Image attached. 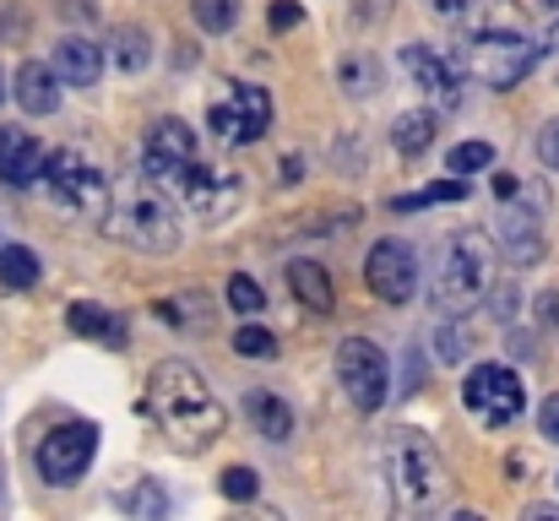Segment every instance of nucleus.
I'll use <instances>...</instances> for the list:
<instances>
[{
    "label": "nucleus",
    "mask_w": 559,
    "mask_h": 521,
    "mask_svg": "<svg viewBox=\"0 0 559 521\" xmlns=\"http://www.w3.org/2000/svg\"><path fill=\"white\" fill-rule=\"evenodd\" d=\"M55 82H60L55 66L27 60V66L16 71V87H11V93H16V104H22L27 115H55V109H60V87H55Z\"/></svg>",
    "instance_id": "obj_17"
},
{
    "label": "nucleus",
    "mask_w": 559,
    "mask_h": 521,
    "mask_svg": "<svg viewBox=\"0 0 559 521\" xmlns=\"http://www.w3.org/2000/svg\"><path fill=\"white\" fill-rule=\"evenodd\" d=\"M544 5H549V11H559V0H544Z\"/></svg>",
    "instance_id": "obj_41"
},
{
    "label": "nucleus",
    "mask_w": 559,
    "mask_h": 521,
    "mask_svg": "<svg viewBox=\"0 0 559 521\" xmlns=\"http://www.w3.org/2000/svg\"><path fill=\"white\" fill-rule=\"evenodd\" d=\"M158 185H169V196L180 201V212L201 217V223H223V217H234V212H239V201H245L239 174L206 169L201 158H190V164H180L175 174H164Z\"/></svg>",
    "instance_id": "obj_5"
},
{
    "label": "nucleus",
    "mask_w": 559,
    "mask_h": 521,
    "mask_svg": "<svg viewBox=\"0 0 559 521\" xmlns=\"http://www.w3.org/2000/svg\"><path fill=\"white\" fill-rule=\"evenodd\" d=\"M234 353H239V358H272V353H277V338L261 332V327H245V332H234Z\"/></svg>",
    "instance_id": "obj_31"
},
{
    "label": "nucleus",
    "mask_w": 559,
    "mask_h": 521,
    "mask_svg": "<svg viewBox=\"0 0 559 521\" xmlns=\"http://www.w3.org/2000/svg\"><path fill=\"white\" fill-rule=\"evenodd\" d=\"M93 457H98V424H87V418L55 424V429L38 440V451H33L38 478H49V484H76V478L93 467Z\"/></svg>",
    "instance_id": "obj_9"
},
{
    "label": "nucleus",
    "mask_w": 559,
    "mask_h": 521,
    "mask_svg": "<svg viewBox=\"0 0 559 521\" xmlns=\"http://www.w3.org/2000/svg\"><path fill=\"white\" fill-rule=\"evenodd\" d=\"M44 185H49V201L66 206V212H76V217H104L109 212V174L98 169L93 158H82L76 147L49 153Z\"/></svg>",
    "instance_id": "obj_6"
},
{
    "label": "nucleus",
    "mask_w": 559,
    "mask_h": 521,
    "mask_svg": "<svg viewBox=\"0 0 559 521\" xmlns=\"http://www.w3.org/2000/svg\"><path fill=\"white\" fill-rule=\"evenodd\" d=\"M38 283V256L27 245H0V288H33Z\"/></svg>",
    "instance_id": "obj_25"
},
{
    "label": "nucleus",
    "mask_w": 559,
    "mask_h": 521,
    "mask_svg": "<svg viewBox=\"0 0 559 521\" xmlns=\"http://www.w3.org/2000/svg\"><path fill=\"white\" fill-rule=\"evenodd\" d=\"M272 27H299V5L294 0H277L272 5Z\"/></svg>",
    "instance_id": "obj_36"
},
{
    "label": "nucleus",
    "mask_w": 559,
    "mask_h": 521,
    "mask_svg": "<svg viewBox=\"0 0 559 521\" xmlns=\"http://www.w3.org/2000/svg\"><path fill=\"white\" fill-rule=\"evenodd\" d=\"M44 164H49V153L27 137V131H0V185H11V190H22V185H33V179H44Z\"/></svg>",
    "instance_id": "obj_15"
},
{
    "label": "nucleus",
    "mask_w": 559,
    "mask_h": 521,
    "mask_svg": "<svg viewBox=\"0 0 559 521\" xmlns=\"http://www.w3.org/2000/svg\"><path fill=\"white\" fill-rule=\"evenodd\" d=\"M217 489H223V500H255L261 478H255V467H228Z\"/></svg>",
    "instance_id": "obj_32"
},
{
    "label": "nucleus",
    "mask_w": 559,
    "mask_h": 521,
    "mask_svg": "<svg viewBox=\"0 0 559 521\" xmlns=\"http://www.w3.org/2000/svg\"><path fill=\"white\" fill-rule=\"evenodd\" d=\"M288 288H294V299H299L305 310H316V316H332V310H337V288H332V277H326L321 261H288Z\"/></svg>",
    "instance_id": "obj_19"
},
{
    "label": "nucleus",
    "mask_w": 559,
    "mask_h": 521,
    "mask_svg": "<svg viewBox=\"0 0 559 521\" xmlns=\"http://www.w3.org/2000/svg\"><path fill=\"white\" fill-rule=\"evenodd\" d=\"M71 332L76 338H93V343L104 347H126V321L115 316V310H104V305H71Z\"/></svg>",
    "instance_id": "obj_21"
},
{
    "label": "nucleus",
    "mask_w": 559,
    "mask_h": 521,
    "mask_svg": "<svg viewBox=\"0 0 559 521\" xmlns=\"http://www.w3.org/2000/svg\"><path fill=\"white\" fill-rule=\"evenodd\" d=\"M489 164H495V147L489 142H456L445 153V169L451 174H473V169H489Z\"/></svg>",
    "instance_id": "obj_29"
},
{
    "label": "nucleus",
    "mask_w": 559,
    "mask_h": 521,
    "mask_svg": "<svg viewBox=\"0 0 559 521\" xmlns=\"http://www.w3.org/2000/svg\"><path fill=\"white\" fill-rule=\"evenodd\" d=\"M206 120H212V131H217L223 142L250 147V142H261V137L272 131V93L255 87V82H234L228 98H217Z\"/></svg>",
    "instance_id": "obj_11"
},
{
    "label": "nucleus",
    "mask_w": 559,
    "mask_h": 521,
    "mask_svg": "<svg viewBox=\"0 0 559 521\" xmlns=\"http://www.w3.org/2000/svg\"><path fill=\"white\" fill-rule=\"evenodd\" d=\"M538 429H544L549 446H559V391L555 396H544V407H538Z\"/></svg>",
    "instance_id": "obj_35"
},
{
    "label": "nucleus",
    "mask_w": 559,
    "mask_h": 521,
    "mask_svg": "<svg viewBox=\"0 0 559 521\" xmlns=\"http://www.w3.org/2000/svg\"><path fill=\"white\" fill-rule=\"evenodd\" d=\"M337 380H343V391L359 413H374L391 396V364L370 338H343L337 343Z\"/></svg>",
    "instance_id": "obj_10"
},
{
    "label": "nucleus",
    "mask_w": 559,
    "mask_h": 521,
    "mask_svg": "<svg viewBox=\"0 0 559 521\" xmlns=\"http://www.w3.org/2000/svg\"><path fill=\"white\" fill-rule=\"evenodd\" d=\"M511 353H516V358H533V353H538V338L516 332V338H511Z\"/></svg>",
    "instance_id": "obj_38"
},
{
    "label": "nucleus",
    "mask_w": 559,
    "mask_h": 521,
    "mask_svg": "<svg viewBox=\"0 0 559 521\" xmlns=\"http://www.w3.org/2000/svg\"><path fill=\"white\" fill-rule=\"evenodd\" d=\"M190 158H201V147H195V131H190L186 120H158L147 131V142H142V169L153 174V179L175 174Z\"/></svg>",
    "instance_id": "obj_14"
},
{
    "label": "nucleus",
    "mask_w": 559,
    "mask_h": 521,
    "mask_svg": "<svg viewBox=\"0 0 559 521\" xmlns=\"http://www.w3.org/2000/svg\"><path fill=\"white\" fill-rule=\"evenodd\" d=\"M435 131H440V115L435 109H407V115L391 120V147L402 158H418V153L435 147Z\"/></svg>",
    "instance_id": "obj_20"
},
{
    "label": "nucleus",
    "mask_w": 559,
    "mask_h": 521,
    "mask_svg": "<svg viewBox=\"0 0 559 521\" xmlns=\"http://www.w3.org/2000/svg\"><path fill=\"white\" fill-rule=\"evenodd\" d=\"M380 473H385L391 511L402 517H429L445 500V457L424 429H391L380 446Z\"/></svg>",
    "instance_id": "obj_2"
},
{
    "label": "nucleus",
    "mask_w": 559,
    "mask_h": 521,
    "mask_svg": "<svg viewBox=\"0 0 559 521\" xmlns=\"http://www.w3.org/2000/svg\"><path fill=\"white\" fill-rule=\"evenodd\" d=\"M0 98H5V76H0Z\"/></svg>",
    "instance_id": "obj_42"
},
{
    "label": "nucleus",
    "mask_w": 559,
    "mask_h": 521,
    "mask_svg": "<svg viewBox=\"0 0 559 521\" xmlns=\"http://www.w3.org/2000/svg\"><path fill=\"white\" fill-rule=\"evenodd\" d=\"M223 299H228V310H234V316H261V310H266L261 283H255V277H245V272H234V277H228Z\"/></svg>",
    "instance_id": "obj_27"
},
{
    "label": "nucleus",
    "mask_w": 559,
    "mask_h": 521,
    "mask_svg": "<svg viewBox=\"0 0 559 521\" xmlns=\"http://www.w3.org/2000/svg\"><path fill=\"white\" fill-rule=\"evenodd\" d=\"M533 66H538V44L511 27H484L462 44V71L495 93H511L516 82H527Z\"/></svg>",
    "instance_id": "obj_4"
},
{
    "label": "nucleus",
    "mask_w": 559,
    "mask_h": 521,
    "mask_svg": "<svg viewBox=\"0 0 559 521\" xmlns=\"http://www.w3.org/2000/svg\"><path fill=\"white\" fill-rule=\"evenodd\" d=\"M365 283L380 305H407L418 294V256L407 239H374L365 261Z\"/></svg>",
    "instance_id": "obj_12"
},
{
    "label": "nucleus",
    "mask_w": 559,
    "mask_h": 521,
    "mask_svg": "<svg viewBox=\"0 0 559 521\" xmlns=\"http://www.w3.org/2000/svg\"><path fill=\"white\" fill-rule=\"evenodd\" d=\"M175 212H180V201H169V196H158V190H131V196L115 206V228H120L126 245L164 256V250L180 245V217H175Z\"/></svg>",
    "instance_id": "obj_7"
},
{
    "label": "nucleus",
    "mask_w": 559,
    "mask_h": 521,
    "mask_svg": "<svg viewBox=\"0 0 559 521\" xmlns=\"http://www.w3.org/2000/svg\"><path fill=\"white\" fill-rule=\"evenodd\" d=\"M126 511H131V517H164V511H169V495H164L158 484H136V489L126 495Z\"/></svg>",
    "instance_id": "obj_30"
},
{
    "label": "nucleus",
    "mask_w": 559,
    "mask_h": 521,
    "mask_svg": "<svg viewBox=\"0 0 559 521\" xmlns=\"http://www.w3.org/2000/svg\"><path fill=\"white\" fill-rule=\"evenodd\" d=\"M538 164L559 174V120H549V126L538 131Z\"/></svg>",
    "instance_id": "obj_33"
},
{
    "label": "nucleus",
    "mask_w": 559,
    "mask_h": 521,
    "mask_svg": "<svg viewBox=\"0 0 559 521\" xmlns=\"http://www.w3.org/2000/svg\"><path fill=\"white\" fill-rule=\"evenodd\" d=\"M385 11H391V5H385V0H370V5H365V22H380V16H385Z\"/></svg>",
    "instance_id": "obj_40"
},
{
    "label": "nucleus",
    "mask_w": 559,
    "mask_h": 521,
    "mask_svg": "<svg viewBox=\"0 0 559 521\" xmlns=\"http://www.w3.org/2000/svg\"><path fill=\"white\" fill-rule=\"evenodd\" d=\"M429 343H435V358L451 369V364H462L467 358V347H473V332H467V316H440V327L429 332Z\"/></svg>",
    "instance_id": "obj_23"
},
{
    "label": "nucleus",
    "mask_w": 559,
    "mask_h": 521,
    "mask_svg": "<svg viewBox=\"0 0 559 521\" xmlns=\"http://www.w3.org/2000/svg\"><path fill=\"white\" fill-rule=\"evenodd\" d=\"M147 418H153V424L169 435V446L186 451V457H201V451L228 429L223 402L212 396L206 375H201L195 364H186V358L153 364V375H147Z\"/></svg>",
    "instance_id": "obj_1"
},
{
    "label": "nucleus",
    "mask_w": 559,
    "mask_h": 521,
    "mask_svg": "<svg viewBox=\"0 0 559 521\" xmlns=\"http://www.w3.org/2000/svg\"><path fill=\"white\" fill-rule=\"evenodd\" d=\"M245 413H250L255 435H266L272 446H283V440L294 435V407H288L277 391H266V386H250V391H245Z\"/></svg>",
    "instance_id": "obj_18"
},
{
    "label": "nucleus",
    "mask_w": 559,
    "mask_h": 521,
    "mask_svg": "<svg viewBox=\"0 0 559 521\" xmlns=\"http://www.w3.org/2000/svg\"><path fill=\"white\" fill-rule=\"evenodd\" d=\"M337 76H343V93H348V98H374L380 82H385V71H380L374 55H348Z\"/></svg>",
    "instance_id": "obj_24"
},
{
    "label": "nucleus",
    "mask_w": 559,
    "mask_h": 521,
    "mask_svg": "<svg viewBox=\"0 0 559 521\" xmlns=\"http://www.w3.org/2000/svg\"><path fill=\"white\" fill-rule=\"evenodd\" d=\"M462 5H467V0H429V11H445V16H456Z\"/></svg>",
    "instance_id": "obj_39"
},
{
    "label": "nucleus",
    "mask_w": 559,
    "mask_h": 521,
    "mask_svg": "<svg viewBox=\"0 0 559 521\" xmlns=\"http://www.w3.org/2000/svg\"><path fill=\"white\" fill-rule=\"evenodd\" d=\"M55 71L66 87H93L98 71H104V49L93 38H60L55 44Z\"/></svg>",
    "instance_id": "obj_16"
},
{
    "label": "nucleus",
    "mask_w": 559,
    "mask_h": 521,
    "mask_svg": "<svg viewBox=\"0 0 559 521\" xmlns=\"http://www.w3.org/2000/svg\"><path fill=\"white\" fill-rule=\"evenodd\" d=\"M435 310L440 316H473L495 294V245L478 228H462L445 239L440 267H435Z\"/></svg>",
    "instance_id": "obj_3"
},
{
    "label": "nucleus",
    "mask_w": 559,
    "mask_h": 521,
    "mask_svg": "<svg viewBox=\"0 0 559 521\" xmlns=\"http://www.w3.org/2000/svg\"><path fill=\"white\" fill-rule=\"evenodd\" d=\"M462 402H467V413H473L478 424L506 429V424L527 407V391H522L516 369H506V364H478V369H467V380H462Z\"/></svg>",
    "instance_id": "obj_8"
},
{
    "label": "nucleus",
    "mask_w": 559,
    "mask_h": 521,
    "mask_svg": "<svg viewBox=\"0 0 559 521\" xmlns=\"http://www.w3.org/2000/svg\"><path fill=\"white\" fill-rule=\"evenodd\" d=\"M516 305H522L516 283H500V288H495V305H489V310H495V321H516Z\"/></svg>",
    "instance_id": "obj_34"
},
{
    "label": "nucleus",
    "mask_w": 559,
    "mask_h": 521,
    "mask_svg": "<svg viewBox=\"0 0 559 521\" xmlns=\"http://www.w3.org/2000/svg\"><path fill=\"white\" fill-rule=\"evenodd\" d=\"M402 76L418 93H429L435 104H462V60H445L429 44H407L402 49Z\"/></svg>",
    "instance_id": "obj_13"
},
{
    "label": "nucleus",
    "mask_w": 559,
    "mask_h": 521,
    "mask_svg": "<svg viewBox=\"0 0 559 521\" xmlns=\"http://www.w3.org/2000/svg\"><path fill=\"white\" fill-rule=\"evenodd\" d=\"M462 196H467L462 179H440V185H424V190H413V196H396L391 206H396V212H418V206H440V201H462Z\"/></svg>",
    "instance_id": "obj_26"
},
{
    "label": "nucleus",
    "mask_w": 559,
    "mask_h": 521,
    "mask_svg": "<svg viewBox=\"0 0 559 521\" xmlns=\"http://www.w3.org/2000/svg\"><path fill=\"white\" fill-rule=\"evenodd\" d=\"M109 49H115V66L120 71H147V60H153V38H147V27H115V38H109Z\"/></svg>",
    "instance_id": "obj_22"
},
{
    "label": "nucleus",
    "mask_w": 559,
    "mask_h": 521,
    "mask_svg": "<svg viewBox=\"0 0 559 521\" xmlns=\"http://www.w3.org/2000/svg\"><path fill=\"white\" fill-rule=\"evenodd\" d=\"M538 321H544V327H559V288H549V294L538 299Z\"/></svg>",
    "instance_id": "obj_37"
},
{
    "label": "nucleus",
    "mask_w": 559,
    "mask_h": 521,
    "mask_svg": "<svg viewBox=\"0 0 559 521\" xmlns=\"http://www.w3.org/2000/svg\"><path fill=\"white\" fill-rule=\"evenodd\" d=\"M190 11L206 33H228L239 22V0H190Z\"/></svg>",
    "instance_id": "obj_28"
}]
</instances>
